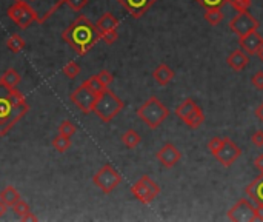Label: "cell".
Segmentation results:
<instances>
[{"mask_svg": "<svg viewBox=\"0 0 263 222\" xmlns=\"http://www.w3.org/2000/svg\"><path fill=\"white\" fill-rule=\"evenodd\" d=\"M28 111L25 96L17 88L0 82V136H6Z\"/></svg>", "mask_w": 263, "mask_h": 222, "instance_id": "6da1fadb", "label": "cell"}, {"mask_svg": "<svg viewBox=\"0 0 263 222\" xmlns=\"http://www.w3.org/2000/svg\"><path fill=\"white\" fill-rule=\"evenodd\" d=\"M62 39L78 56H85L102 37H100V31L97 30L96 24H92L85 16H78L64 31Z\"/></svg>", "mask_w": 263, "mask_h": 222, "instance_id": "7a4b0ae2", "label": "cell"}, {"mask_svg": "<svg viewBox=\"0 0 263 222\" xmlns=\"http://www.w3.org/2000/svg\"><path fill=\"white\" fill-rule=\"evenodd\" d=\"M124 100L118 96H116L110 88H105L102 93L97 96L96 105L92 108V113L97 114V117L102 122H111V120L124 110Z\"/></svg>", "mask_w": 263, "mask_h": 222, "instance_id": "3957f363", "label": "cell"}, {"mask_svg": "<svg viewBox=\"0 0 263 222\" xmlns=\"http://www.w3.org/2000/svg\"><path fill=\"white\" fill-rule=\"evenodd\" d=\"M208 150L224 167H231L242 156V148L230 137H212L208 142Z\"/></svg>", "mask_w": 263, "mask_h": 222, "instance_id": "277c9868", "label": "cell"}, {"mask_svg": "<svg viewBox=\"0 0 263 222\" xmlns=\"http://www.w3.org/2000/svg\"><path fill=\"white\" fill-rule=\"evenodd\" d=\"M170 116V110L160 102L157 97H150L146 102L137 110V117L151 128L156 130L165 122V119Z\"/></svg>", "mask_w": 263, "mask_h": 222, "instance_id": "5b68a950", "label": "cell"}, {"mask_svg": "<svg viewBox=\"0 0 263 222\" xmlns=\"http://www.w3.org/2000/svg\"><path fill=\"white\" fill-rule=\"evenodd\" d=\"M92 182L100 191L110 194L122 184V176L118 174V171L111 164H105L92 176Z\"/></svg>", "mask_w": 263, "mask_h": 222, "instance_id": "8992f818", "label": "cell"}, {"mask_svg": "<svg viewBox=\"0 0 263 222\" xmlns=\"http://www.w3.org/2000/svg\"><path fill=\"white\" fill-rule=\"evenodd\" d=\"M131 193L140 204L150 205L152 200L158 196L160 187L148 174H144L137 180V182H134V185L131 187Z\"/></svg>", "mask_w": 263, "mask_h": 222, "instance_id": "52a82bcc", "label": "cell"}, {"mask_svg": "<svg viewBox=\"0 0 263 222\" xmlns=\"http://www.w3.org/2000/svg\"><path fill=\"white\" fill-rule=\"evenodd\" d=\"M16 2H25L34 11L37 24H45L66 0H16Z\"/></svg>", "mask_w": 263, "mask_h": 222, "instance_id": "ba28073f", "label": "cell"}, {"mask_svg": "<svg viewBox=\"0 0 263 222\" xmlns=\"http://www.w3.org/2000/svg\"><path fill=\"white\" fill-rule=\"evenodd\" d=\"M6 14L20 30H26L31 24L37 22L34 11L25 2H14Z\"/></svg>", "mask_w": 263, "mask_h": 222, "instance_id": "9c48e42d", "label": "cell"}, {"mask_svg": "<svg viewBox=\"0 0 263 222\" xmlns=\"http://www.w3.org/2000/svg\"><path fill=\"white\" fill-rule=\"evenodd\" d=\"M258 20L250 14L248 11H244V13H237L232 19H231V22H230V28L234 34L240 37H244L252 31H257L258 30Z\"/></svg>", "mask_w": 263, "mask_h": 222, "instance_id": "30bf717a", "label": "cell"}, {"mask_svg": "<svg viewBox=\"0 0 263 222\" xmlns=\"http://www.w3.org/2000/svg\"><path fill=\"white\" fill-rule=\"evenodd\" d=\"M97 96H98V94H96L92 90H90L88 87H85V85L82 84L78 88H76V90L71 93L70 99L72 100V104H74L80 111L85 113V114H88V113H92V108H94V105H96Z\"/></svg>", "mask_w": 263, "mask_h": 222, "instance_id": "8fae6325", "label": "cell"}, {"mask_svg": "<svg viewBox=\"0 0 263 222\" xmlns=\"http://www.w3.org/2000/svg\"><path fill=\"white\" fill-rule=\"evenodd\" d=\"M256 207L250 202L248 199H238V202L228 211V219L234 222H251L256 220Z\"/></svg>", "mask_w": 263, "mask_h": 222, "instance_id": "7c38bea8", "label": "cell"}, {"mask_svg": "<svg viewBox=\"0 0 263 222\" xmlns=\"http://www.w3.org/2000/svg\"><path fill=\"white\" fill-rule=\"evenodd\" d=\"M157 160L164 165L165 168H172L176 167L180 159H182V153L180 150L174 145V144H165L158 151H157Z\"/></svg>", "mask_w": 263, "mask_h": 222, "instance_id": "4fadbf2b", "label": "cell"}, {"mask_svg": "<svg viewBox=\"0 0 263 222\" xmlns=\"http://www.w3.org/2000/svg\"><path fill=\"white\" fill-rule=\"evenodd\" d=\"M117 2L128 11V14L132 19H140L142 16L150 11V8L157 0H117Z\"/></svg>", "mask_w": 263, "mask_h": 222, "instance_id": "5bb4252c", "label": "cell"}, {"mask_svg": "<svg viewBox=\"0 0 263 222\" xmlns=\"http://www.w3.org/2000/svg\"><path fill=\"white\" fill-rule=\"evenodd\" d=\"M262 44H263V37L258 34V31H252V33H250L244 37H240V47L248 56L257 54Z\"/></svg>", "mask_w": 263, "mask_h": 222, "instance_id": "9a60e30c", "label": "cell"}, {"mask_svg": "<svg viewBox=\"0 0 263 222\" xmlns=\"http://www.w3.org/2000/svg\"><path fill=\"white\" fill-rule=\"evenodd\" d=\"M226 62L234 71H244L250 64V56L244 50H236L226 57Z\"/></svg>", "mask_w": 263, "mask_h": 222, "instance_id": "2e32d148", "label": "cell"}, {"mask_svg": "<svg viewBox=\"0 0 263 222\" xmlns=\"http://www.w3.org/2000/svg\"><path fill=\"white\" fill-rule=\"evenodd\" d=\"M245 193L251 200H254L256 204L263 205V173L258 177H256L245 188Z\"/></svg>", "mask_w": 263, "mask_h": 222, "instance_id": "e0dca14e", "label": "cell"}, {"mask_svg": "<svg viewBox=\"0 0 263 222\" xmlns=\"http://www.w3.org/2000/svg\"><path fill=\"white\" fill-rule=\"evenodd\" d=\"M152 76H154L156 82H157L158 85L165 87V85H168V84L171 82V80L174 79V71H172L166 64H160V65L154 70Z\"/></svg>", "mask_w": 263, "mask_h": 222, "instance_id": "ac0fdd59", "label": "cell"}, {"mask_svg": "<svg viewBox=\"0 0 263 222\" xmlns=\"http://www.w3.org/2000/svg\"><path fill=\"white\" fill-rule=\"evenodd\" d=\"M97 30L100 31V34H104V33H108V31H114L117 30L118 27V20L111 14V13H105L102 17H100L97 20V24H96Z\"/></svg>", "mask_w": 263, "mask_h": 222, "instance_id": "d6986e66", "label": "cell"}, {"mask_svg": "<svg viewBox=\"0 0 263 222\" xmlns=\"http://www.w3.org/2000/svg\"><path fill=\"white\" fill-rule=\"evenodd\" d=\"M204 122H205V114H204V111H202L200 107H197V108L184 120V124H185L186 127H190L191 130H197Z\"/></svg>", "mask_w": 263, "mask_h": 222, "instance_id": "ffe728a7", "label": "cell"}, {"mask_svg": "<svg viewBox=\"0 0 263 222\" xmlns=\"http://www.w3.org/2000/svg\"><path fill=\"white\" fill-rule=\"evenodd\" d=\"M198 105L196 104V100H192V99H186V100H184L177 108H176V116L180 119V120H185L196 108H197Z\"/></svg>", "mask_w": 263, "mask_h": 222, "instance_id": "44dd1931", "label": "cell"}, {"mask_svg": "<svg viewBox=\"0 0 263 222\" xmlns=\"http://www.w3.org/2000/svg\"><path fill=\"white\" fill-rule=\"evenodd\" d=\"M0 199L5 200V202H6L10 207H12V205L17 202V200L20 199V193L17 191L16 187H12V185H6L2 191H0Z\"/></svg>", "mask_w": 263, "mask_h": 222, "instance_id": "7402d4cb", "label": "cell"}, {"mask_svg": "<svg viewBox=\"0 0 263 222\" xmlns=\"http://www.w3.org/2000/svg\"><path fill=\"white\" fill-rule=\"evenodd\" d=\"M26 47V44H25V39L20 36V34H11L10 37H8V40H6V48L10 50V51H12V53H20L24 48Z\"/></svg>", "mask_w": 263, "mask_h": 222, "instance_id": "603a6c76", "label": "cell"}, {"mask_svg": "<svg viewBox=\"0 0 263 222\" xmlns=\"http://www.w3.org/2000/svg\"><path fill=\"white\" fill-rule=\"evenodd\" d=\"M20 74H18V71H16L14 68H8L5 73H4V76L0 77V82H4V84H6L8 87H12V88H16L18 84H20Z\"/></svg>", "mask_w": 263, "mask_h": 222, "instance_id": "cb8c5ba5", "label": "cell"}, {"mask_svg": "<svg viewBox=\"0 0 263 222\" xmlns=\"http://www.w3.org/2000/svg\"><path fill=\"white\" fill-rule=\"evenodd\" d=\"M122 142H124V145L126 147V148H136L140 142H142V137H140V134L137 133V131H134V130H128V131H125L124 133V136H122Z\"/></svg>", "mask_w": 263, "mask_h": 222, "instance_id": "d4e9b609", "label": "cell"}, {"mask_svg": "<svg viewBox=\"0 0 263 222\" xmlns=\"http://www.w3.org/2000/svg\"><path fill=\"white\" fill-rule=\"evenodd\" d=\"M205 20H206L210 25H212V27L220 25V22L224 20V13H222V8L205 10Z\"/></svg>", "mask_w": 263, "mask_h": 222, "instance_id": "484cf974", "label": "cell"}, {"mask_svg": "<svg viewBox=\"0 0 263 222\" xmlns=\"http://www.w3.org/2000/svg\"><path fill=\"white\" fill-rule=\"evenodd\" d=\"M52 147H54V150L58 151V153H65V151H68L70 147H71V140H70V137H65V136H62V134H58V136H56V137L52 139Z\"/></svg>", "mask_w": 263, "mask_h": 222, "instance_id": "4316f807", "label": "cell"}, {"mask_svg": "<svg viewBox=\"0 0 263 222\" xmlns=\"http://www.w3.org/2000/svg\"><path fill=\"white\" fill-rule=\"evenodd\" d=\"M76 125L71 122V120H64V122L62 124H60L58 125V134H62V136H65V137H72L74 134H76Z\"/></svg>", "mask_w": 263, "mask_h": 222, "instance_id": "83f0119b", "label": "cell"}, {"mask_svg": "<svg viewBox=\"0 0 263 222\" xmlns=\"http://www.w3.org/2000/svg\"><path fill=\"white\" fill-rule=\"evenodd\" d=\"M84 85L85 87H88L90 90H92L96 94H100L104 90H105V87L100 84V80H98V77H97V74L96 76H91L90 79H86L85 82H84Z\"/></svg>", "mask_w": 263, "mask_h": 222, "instance_id": "f1b7e54d", "label": "cell"}, {"mask_svg": "<svg viewBox=\"0 0 263 222\" xmlns=\"http://www.w3.org/2000/svg\"><path fill=\"white\" fill-rule=\"evenodd\" d=\"M12 210H14V213H16L20 219H22L28 211H31V210H30V205L25 202V200H24L22 197H20V199L17 200V202L12 205Z\"/></svg>", "mask_w": 263, "mask_h": 222, "instance_id": "f546056e", "label": "cell"}, {"mask_svg": "<svg viewBox=\"0 0 263 222\" xmlns=\"http://www.w3.org/2000/svg\"><path fill=\"white\" fill-rule=\"evenodd\" d=\"M226 2H228L237 13H244V11H248V8L251 7L252 0H226Z\"/></svg>", "mask_w": 263, "mask_h": 222, "instance_id": "4dcf8cb0", "label": "cell"}, {"mask_svg": "<svg viewBox=\"0 0 263 222\" xmlns=\"http://www.w3.org/2000/svg\"><path fill=\"white\" fill-rule=\"evenodd\" d=\"M62 73H64L68 79H74V77L78 76V73H80V67H78L76 62H68V64L64 67Z\"/></svg>", "mask_w": 263, "mask_h": 222, "instance_id": "1f68e13d", "label": "cell"}, {"mask_svg": "<svg viewBox=\"0 0 263 222\" xmlns=\"http://www.w3.org/2000/svg\"><path fill=\"white\" fill-rule=\"evenodd\" d=\"M196 2L205 10H211V8H222L226 4V0H196Z\"/></svg>", "mask_w": 263, "mask_h": 222, "instance_id": "d6a6232c", "label": "cell"}, {"mask_svg": "<svg viewBox=\"0 0 263 222\" xmlns=\"http://www.w3.org/2000/svg\"><path fill=\"white\" fill-rule=\"evenodd\" d=\"M98 80H100V84H102L105 88H108L111 84H112V80H114V76L108 71V70H102L98 74H97Z\"/></svg>", "mask_w": 263, "mask_h": 222, "instance_id": "836d02e7", "label": "cell"}, {"mask_svg": "<svg viewBox=\"0 0 263 222\" xmlns=\"http://www.w3.org/2000/svg\"><path fill=\"white\" fill-rule=\"evenodd\" d=\"M90 0H66V5L72 10V11H82L86 5H88Z\"/></svg>", "mask_w": 263, "mask_h": 222, "instance_id": "e575fe53", "label": "cell"}, {"mask_svg": "<svg viewBox=\"0 0 263 222\" xmlns=\"http://www.w3.org/2000/svg\"><path fill=\"white\" fill-rule=\"evenodd\" d=\"M100 37H102V40L106 45H112V44H116V40L118 39V34H117V30H114V31H108V33L100 34Z\"/></svg>", "mask_w": 263, "mask_h": 222, "instance_id": "d590c367", "label": "cell"}, {"mask_svg": "<svg viewBox=\"0 0 263 222\" xmlns=\"http://www.w3.org/2000/svg\"><path fill=\"white\" fill-rule=\"evenodd\" d=\"M251 84L254 85L256 90L263 91V71H257V73L251 77Z\"/></svg>", "mask_w": 263, "mask_h": 222, "instance_id": "8d00e7d4", "label": "cell"}, {"mask_svg": "<svg viewBox=\"0 0 263 222\" xmlns=\"http://www.w3.org/2000/svg\"><path fill=\"white\" fill-rule=\"evenodd\" d=\"M251 142L256 147H263V130H258L251 136Z\"/></svg>", "mask_w": 263, "mask_h": 222, "instance_id": "74e56055", "label": "cell"}, {"mask_svg": "<svg viewBox=\"0 0 263 222\" xmlns=\"http://www.w3.org/2000/svg\"><path fill=\"white\" fill-rule=\"evenodd\" d=\"M254 165L258 168L260 173H263V154H258V156L254 159Z\"/></svg>", "mask_w": 263, "mask_h": 222, "instance_id": "f35d334b", "label": "cell"}, {"mask_svg": "<svg viewBox=\"0 0 263 222\" xmlns=\"http://www.w3.org/2000/svg\"><path fill=\"white\" fill-rule=\"evenodd\" d=\"M8 208H10V205L5 202V200H2V199H0V217H4V216L6 214Z\"/></svg>", "mask_w": 263, "mask_h": 222, "instance_id": "ab89813d", "label": "cell"}, {"mask_svg": "<svg viewBox=\"0 0 263 222\" xmlns=\"http://www.w3.org/2000/svg\"><path fill=\"white\" fill-rule=\"evenodd\" d=\"M254 213H256V220H263V205H258V204H257Z\"/></svg>", "mask_w": 263, "mask_h": 222, "instance_id": "60d3db41", "label": "cell"}, {"mask_svg": "<svg viewBox=\"0 0 263 222\" xmlns=\"http://www.w3.org/2000/svg\"><path fill=\"white\" fill-rule=\"evenodd\" d=\"M256 116H257V119L260 120V122H263V102L256 108Z\"/></svg>", "mask_w": 263, "mask_h": 222, "instance_id": "b9f144b4", "label": "cell"}, {"mask_svg": "<svg viewBox=\"0 0 263 222\" xmlns=\"http://www.w3.org/2000/svg\"><path fill=\"white\" fill-rule=\"evenodd\" d=\"M37 219H38V217H37L36 214H32L31 211H28V213L22 217V220H32V222H36Z\"/></svg>", "mask_w": 263, "mask_h": 222, "instance_id": "7bdbcfd3", "label": "cell"}, {"mask_svg": "<svg viewBox=\"0 0 263 222\" xmlns=\"http://www.w3.org/2000/svg\"><path fill=\"white\" fill-rule=\"evenodd\" d=\"M257 56H258V59L263 62V44H262V47L258 48V51H257Z\"/></svg>", "mask_w": 263, "mask_h": 222, "instance_id": "ee69618b", "label": "cell"}]
</instances>
